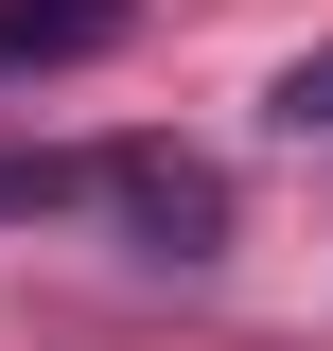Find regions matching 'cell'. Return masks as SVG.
Returning a JSON list of instances; mask_svg holds the SVG:
<instances>
[{
	"label": "cell",
	"mask_w": 333,
	"mask_h": 351,
	"mask_svg": "<svg viewBox=\"0 0 333 351\" xmlns=\"http://www.w3.org/2000/svg\"><path fill=\"white\" fill-rule=\"evenodd\" d=\"M106 211H123L140 263H210V246H228V176L175 158V141H106Z\"/></svg>",
	"instance_id": "6da1fadb"
},
{
	"label": "cell",
	"mask_w": 333,
	"mask_h": 351,
	"mask_svg": "<svg viewBox=\"0 0 333 351\" xmlns=\"http://www.w3.org/2000/svg\"><path fill=\"white\" fill-rule=\"evenodd\" d=\"M140 0H0V88L18 71H88V53H123Z\"/></svg>",
	"instance_id": "7a4b0ae2"
},
{
	"label": "cell",
	"mask_w": 333,
	"mask_h": 351,
	"mask_svg": "<svg viewBox=\"0 0 333 351\" xmlns=\"http://www.w3.org/2000/svg\"><path fill=\"white\" fill-rule=\"evenodd\" d=\"M263 141H298V158H333V53H298V71L263 88Z\"/></svg>",
	"instance_id": "3957f363"
},
{
	"label": "cell",
	"mask_w": 333,
	"mask_h": 351,
	"mask_svg": "<svg viewBox=\"0 0 333 351\" xmlns=\"http://www.w3.org/2000/svg\"><path fill=\"white\" fill-rule=\"evenodd\" d=\"M71 193H106V158H0V211H71Z\"/></svg>",
	"instance_id": "277c9868"
}]
</instances>
